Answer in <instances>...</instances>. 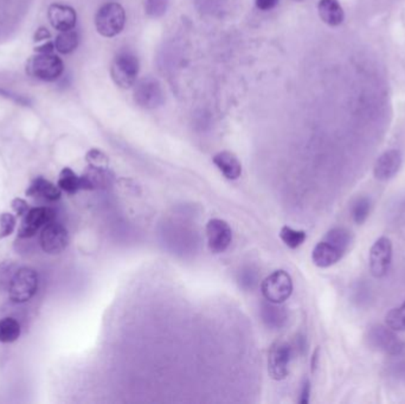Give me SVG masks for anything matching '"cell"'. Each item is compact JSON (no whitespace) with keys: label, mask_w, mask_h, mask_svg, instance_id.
<instances>
[{"label":"cell","mask_w":405,"mask_h":404,"mask_svg":"<svg viewBox=\"0 0 405 404\" xmlns=\"http://www.w3.org/2000/svg\"><path fill=\"white\" fill-rule=\"evenodd\" d=\"M63 71L64 63L53 53H36L26 65V73L40 81H56L62 76Z\"/></svg>","instance_id":"6da1fadb"},{"label":"cell","mask_w":405,"mask_h":404,"mask_svg":"<svg viewBox=\"0 0 405 404\" xmlns=\"http://www.w3.org/2000/svg\"><path fill=\"white\" fill-rule=\"evenodd\" d=\"M126 24V12L118 3H108L98 10L95 16V26L103 37H115Z\"/></svg>","instance_id":"7a4b0ae2"},{"label":"cell","mask_w":405,"mask_h":404,"mask_svg":"<svg viewBox=\"0 0 405 404\" xmlns=\"http://www.w3.org/2000/svg\"><path fill=\"white\" fill-rule=\"evenodd\" d=\"M368 343L371 348L390 356H399L404 351V343L389 326L374 325L368 331Z\"/></svg>","instance_id":"3957f363"},{"label":"cell","mask_w":405,"mask_h":404,"mask_svg":"<svg viewBox=\"0 0 405 404\" xmlns=\"http://www.w3.org/2000/svg\"><path fill=\"white\" fill-rule=\"evenodd\" d=\"M261 291L268 303H284L293 293L292 278L286 271H275L264 280Z\"/></svg>","instance_id":"277c9868"},{"label":"cell","mask_w":405,"mask_h":404,"mask_svg":"<svg viewBox=\"0 0 405 404\" xmlns=\"http://www.w3.org/2000/svg\"><path fill=\"white\" fill-rule=\"evenodd\" d=\"M38 274L33 268H19L8 288L13 303H24L33 299L38 289Z\"/></svg>","instance_id":"5b68a950"},{"label":"cell","mask_w":405,"mask_h":404,"mask_svg":"<svg viewBox=\"0 0 405 404\" xmlns=\"http://www.w3.org/2000/svg\"><path fill=\"white\" fill-rule=\"evenodd\" d=\"M110 74L115 85L119 87H121L123 90L133 87L138 78V58L132 53H119L112 65Z\"/></svg>","instance_id":"8992f818"},{"label":"cell","mask_w":405,"mask_h":404,"mask_svg":"<svg viewBox=\"0 0 405 404\" xmlns=\"http://www.w3.org/2000/svg\"><path fill=\"white\" fill-rule=\"evenodd\" d=\"M134 100L141 108L154 110L164 103L165 94L159 81L152 77H145L134 88Z\"/></svg>","instance_id":"52a82bcc"},{"label":"cell","mask_w":405,"mask_h":404,"mask_svg":"<svg viewBox=\"0 0 405 404\" xmlns=\"http://www.w3.org/2000/svg\"><path fill=\"white\" fill-rule=\"evenodd\" d=\"M292 360V348L284 342L273 344L268 353V372L273 380H282L289 373V364Z\"/></svg>","instance_id":"ba28073f"},{"label":"cell","mask_w":405,"mask_h":404,"mask_svg":"<svg viewBox=\"0 0 405 404\" xmlns=\"http://www.w3.org/2000/svg\"><path fill=\"white\" fill-rule=\"evenodd\" d=\"M393 260V243L388 237H381L370 251V271L371 274L381 279L388 274Z\"/></svg>","instance_id":"9c48e42d"},{"label":"cell","mask_w":405,"mask_h":404,"mask_svg":"<svg viewBox=\"0 0 405 404\" xmlns=\"http://www.w3.org/2000/svg\"><path fill=\"white\" fill-rule=\"evenodd\" d=\"M69 241V233L56 221L48 223L42 230V249L48 254H60L68 247Z\"/></svg>","instance_id":"30bf717a"},{"label":"cell","mask_w":405,"mask_h":404,"mask_svg":"<svg viewBox=\"0 0 405 404\" xmlns=\"http://www.w3.org/2000/svg\"><path fill=\"white\" fill-rule=\"evenodd\" d=\"M56 214L49 208H33L23 216L21 226L18 228V237L28 239L37 234V231L48 223L55 221Z\"/></svg>","instance_id":"8fae6325"},{"label":"cell","mask_w":405,"mask_h":404,"mask_svg":"<svg viewBox=\"0 0 405 404\" xmlns=\"http://www.w3.org/2000/svg\"><path fill=\"white\" fill-rule=\"evenodd\" d=\"M207 244L212 253L221 254L227 251L232 241V231L223 219H210L207 224Z\"/></svg>","instance_id":"7c38bea8"},{"label":"cell","mask_w":405,"mask_h":404,"mask_svg":"<svg viewBox=\"0 0 405 404\" xmlns=\"http://www.w3.org/2000/svg\"><path fill=\"white\" fill-rule=\"evenodd\" d=\"M402 166V154L399 151L390 150L381 154L378 158L376 165H374V177L378 180L385 182L393 178Z\"/></svg>","instance_id":"4fadbf2b"},{"label":"cell","mask_w":405,"mask_h":404,"mask_svg":"<svg viewBox=\"0 0 405 404\" xmlns=\"http://www.w3.org/2000/svg\"><path fill=\"white\" fill-rule=\"evenodd\" d=\"M48 18H49L51 26L56 28L57 31H60V33L74 30V28L76 26V11L67 5H50L49 10H48Z\"/></svg>","instance_id":"5bb4252c"},{"label":"cell","mask_w":405,"mask_h":404,"mask_svg":"<svg viewBox=\"0 0 405 404\" xmlns=\"http://www.w3.org/2000/svg\"><path fill=\"white\" fill-rule=\"evenodd\" d=\"M113 174L107 166L89 165L81 176L82 190H98L110 185Z\"/></svg>","instance_id":"9a60e30c"},{"label":"cell","mask_w":405,"mask_h":404,"mask_svg":"<svg viewBox=\"0 0 405 404\" xmlns=\"http://www.w3.org/2000/svg\"><path fill=\"white\" fill-rule=\"evenodd\" d=\"M61 191L58 185H55L48 179L43 178V177H36L33 182L30 183V185L25 191V194L28 197H38V199L55 202V201L61 199Z\"/></svg>","instance_id":"2e32d148"},{"label":"cell","mask_w":405,"mask_h":404,"mask_svg":"<svg viewBox=\"0 0 405 404\" xmlns=\"http://www.w3.org/2000/svg\"><path fill=\"white\" fill-rule=\"evenodd\" d=\"M344 253L332 246L327 241H321L313 249L312 259L316 266L329 268L336 264L343 258Z\"/></svg>","instance_id":"e0dca14e"},{"label":"cell","mask_w":405,"mask_h":404,"mask_svg":"<svg viewBox=\"0 0 405 404\" xmlns=\"http://www.w3.org/2000/svg\"><path fill=\"white\" fill-rule=\"evenodd\" d=\"M214 164L217 166L225 178L229 180H236L242 174V164L235 154L229 151H222L214 157Z\"/></svg>","instance_id":"ac0fdd59"},{"label":"cell","mask_w":405,"mask_h":404,"mask_svg":"<svg viewBox=\"0 0 405 404\" xmlns=\"http://www.w3.org/2000/svg\"><path fill=\"white\" fill-rule=\"evenodd\" d=\"M318 11L322 22L329 26H338L344 22V10L338 0H320Z\"/></svg>","instance_id":"d6986e66"},{"label":"cell","mask_w":405,"mask_h":404,"mask_svg":"<svg viewBox=\"0 0 405 404\" xmlns=\"http://www.w3.org/2000/svg\"><path fill=\"white\" fill-rule=\"evenodd\" d=\"M57 185L68 194H75L82 190L81 176H77L70 167H64L60 174Z\"/></svg>","instance_id":"ffe728a7"},{"label":"cell","mask_w":405,"mask_h":404,"mask_svg":"<svg viewBox=\"0 0 405 404\" xmlns=\"http://www.w3.org/2000/svg\"><path fill=\"white\" fill-rule=\"evenodd\" d=\"M80 43V38L76 31H62L55 40V49L62 55H69L76 50Z\"/></svg>","instance_id":"44dd1931"},{"label":"cell","mask_w":405,"mask_h":404,"mask_svg":"<svg viewBox=\"0 0 405 404\" xmlns=\"http://www.w3.org/2000/svg\"><path fill=\"white\" fill-rule=\"evenodd\" d=\"M21 323L15 318L8 317L0 320V343H13L21 337Z\"/></svg>","instance_id":"7402d4cb"},{"label":"cell","mask_w":405,"mask_h":404,"mask_svg":"<svg viewBox=\"0 0 405 404\" xmlns=\"http://www.w3.org/2000/svg\"><path fill=\"white\" fill-rule=\"evenodd\" d=\"M352 239L351 231L345 229V228H334L325 236V241L331 243L332 246L338 248L343 253L349 249L351 243H352Z\"/></svg>","instance_id":"603a6c76"},{"label":"cell","mask_w":405,"mask_h":404,"mask_svg":"<svg viewBox=\"0 0 405 404\" xmlns=\"http://www.w3.org/2000/svg\"><path fill=\"white\" fill-rule=\"evenodd\" d=\"M195 5L203 15L221 17L227 11V0H195Z\"/></svg>","instance_id":"cb8c5ba5"},{"label":"cell","mask_w":405,"mask_h":404,"mask_svg":"<svg viewBox=\"0 0 405 404\" xmlns=\"http://www.w3.org/2000/svg\"><path fill=\"white\" fill-rule=\"evenodd\" d=\"M279 237L284 241V244L291 249H296L307 239V234L304 230H295L291 226H282L279 230Z\"/></svg>","instance_id":"d4e9b609"},{"label":"cell","mask_w":405,"mask_h":404,"mask_svg":"<svg viewBox=\"0 0 405 404\" xmlns=\"http://www.w3.org/2000/svg\"><path fill=\"white\" fill-rule=\"evenodd\" d=\"M371 211V201L368 197H359L354 201L351 208V214L352 219L356 224L363 223L369 217Z\"/></svg>","instance_id":"484cf974"},{"label":"cell","mask_w":405,"mask_h":404,"mask_svg":"<svg viewBox=\"0 0 405 404\" xmlns=\"http://www.w3.org/2000/svg\"><path fill=\"white\" fill-rule=\"evenodd\" d=\"M19 267L13 261H4L0 263V293L8 292L10 285Z\"/></svg>","instance_id":"4316f807"},{"label":"cell","mask_w":405,"mask_h":404,"mask_svg":"<svg viewBox=\"0 0 405 404\" xmlns=\"http://www.w3.org/2000/svg\"><path fill=\"white\" fill-rule=\"evenodd\" d=\"M385 323L393 331H405V301L401 308H393L386 314Z\"/></svg>","instance_id":"83f0119b"},{"label":"cell","mask_w":405,"mask_h":404,"mask_svg":"<svg viewBox=\"0 0 405 404\" xmlns=\"http://www.w3.org/2000/svg\"><path fill=\"white\" fill-rule=\"evenodd\" d=\"M170 0H146L145 11L152 18H159L166 13Z\"/></svg>","instance_id":"f1b7e54d"},{"label":"cell","mask_w":405,"mask_h":404,"mask_svg":"<svg viewBox=\"0 0 405 404\" xmlns=\"http://www.w3.org/2000/svg\"><path fill=\"white\" fill-rule=\"evenodd\" d=\"M16 224V217L12 214L3 212L0 214V239H5L12 234Z\"/></svg>","instance_id":"f546056e"},{"label":"cell","mask_w":405,"mask_h":404,"mask_svg":"<svg viewBox=\"0 0 405 404\" xmlns=\"http://www.w3.org/2000/svg\"><path fill=\"white\" fill-rule=\"evenodd\" d=\"M87 162L89 165L107 166L108 165V158L103 152L98 150H90L87 153Z\"/></svg>","instance_id":"4dcf8cb0"},{"label":"cell","mask_w":405,"mask_h":404,"mask_svg":"<svg viewBox=\"0 0 405 404\" xmlns=\"http://www.w3.org/2000/svg\"><path fill=\"white\" fill-rule=\"evenodd\" d=\"M0 96L8 99V100H11V101L15 102L17 105L24 106V107H30L31 106V100L28 97L21 96V95L12 93L10 90H3V88H0Z\"/></svg>","instance_id":"1f68e13d"},{"label":"cell","mask_w":405,"mask_h":404,"mask_svg":"<svg viewBox=\"0 0 405 404\" xmlns=\"http://www.w3.org/2000/svg\"><path fill=\"white\" fill-rule=\"evenodd\" d=\"M11 206H12V209L16 212L17 216H19V217H23L30 210L28 202L23 199H13L12 202H11Z\"/></svg>","instance_id":"d6a6232c"},{"label":"cell","mask_w":405,"mask_h":404,"mask_svg":"<svg viewBox=\"0 0 405 404\" xmlns=\"http://www.w3.org/2000/svg\"><path fill=\"white\" fill-rule=\"evenodd\" d=\"M279 1V0H256V6L262 11H270L273 8H276Z\"/></svg>","instance_id":"836d02e7"},{"label":"cell","mask_w":405,"mask_h":404,"mask_svg":"<svg viewBox=\"0 0 405 404\" xmlns=\"http://www.w3.org/2000/svg\"><path fill=\"white\" fill-rule=\"evenodd\" d=\"M309 395H311V384L308 380H306L301 390L300 402L301 404H307L309 402Z\"/></svg>","instance_id":"e575fe53"},{"label":"cell","mask_w":405,"mask_h":404,"mask_svg":"<svg viewBox=\"0 0 405 404\" xmlns=\"http://www.w3.org/2000/svg\"><path fill=\"white\" fill-rule=\"evenodd\" d=\"M53 50H55V44L51 43V42H48V43H45V44L41 45V47L35 49L36 53H53Z\"/></svg>","instance_id":"d590c367"},{"label":"cell","mask_w":405,"mask_h":404,"mask_svg":"<svg viewBox=\"0 0 405 404\" xmlns=\"http://www.w3.org/2000/svg\"><path fill=\"white\" fill-rule=\"evenodd\" d=\"M50 37H51V35H50L48 30H45V28H40V30H37L36 35H35V41L41 42L43 41V40H48Z\"/></svg>","instance_id":"8d00e7d4"},{"label":"cell","mask_w":405,"mask_h":404,"mask_svg":"<svg viewBox=\"0 0 405 404\" xmlns=\"http://www.w3.org/2000/svg\"><path fill=\"white\" fill-rule=\"evenodd\" d=\"M294 1H304V0H294Z\"/></svg>","instance_id":"74e56055"}]
</instances>
